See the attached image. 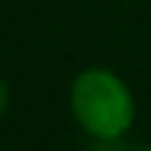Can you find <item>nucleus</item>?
Listing matches in <instances>:
<instances>
[{
  "instance_id": "1",
  "label": "nucleus",
  "mask_w": 151,
  "mask_h": 151,
  "mask_svg": "<svg viewBox=\"0 0 151 151\" xmlns=\"http://www.w3.org/2000/svg\"><path fill=\"white\" fill-rule=\"evenodd\" d=\"M67 108L78 131L96 142H119L137 122V96L131 84L102 64L81 67L70 78Z\"/></svg>"
},
{
  "instance_id": "2",
  "label": "nucleus",
  "mask_w": 151,
  "mask_h": 151,
  "mask_svg": "<svg viewBox=\"0 0 151 151\" xmlns=\"http://www.w3.org/2000/svg\"><path fill=\"white\" fill-rule=\"evenodd\" d=\"M9 105H12V87H9V81L0 76V116L9 111Z\"/></svg>"
},
{
  "instance_id": "3",
  "label": "nucleus",
  "mask_w": 151,
  "mask_h": 151,
  "mask_svg": "<svg viewBox=\"0 0 151 151\" xmlns=\"http://www.w3.org/2000/svg\"><path fill=\"white\" fill-rule=\"evenodd\" d=\"M134 151H151V142L148 145H139V148H134Z\"/></svg>"
}]
</instances>
